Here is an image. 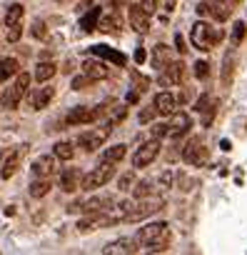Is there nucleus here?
I'll list each match as a JSON object with an SVG mask.
<instances>
[{
  "instance_id": "412c9836",
  "label": "nucleus",
  "mask_w": 247,
  "mask_h": 255,
  "mask_svg": "<svg viewBox=\"0 0 247 255\" xmlns=\"http://www.w3.org/2000/svg\"><path fill=\"white\" fill-rule=\"evenodd\" d=\"M55 73H58V65L50 63V60H43V63L35 65V80H38V83H45V80L55 78Z\"/></svg>"
},
{
  "instance_id": "393cba45",
  "label": "nucleus",
  "mask_w": 247,
  "mask_h": 255,
  "mask_svg": "<svg viewBox=\"0 0 247 255\" xmlns=\"http://www.w3.org/2000/svg\"><path fill=\"white\" fill-rule=\"evenodd\" d=\"M23 15H25V8H23L20 3L8 5V10H5V25H15V23H20Z\"/></svg>"
},
{
  "instance_id": "ddd939ff",
  "label": "nucleus",
  "mask_w": 247,
  "mask_h": 255,
  "mask_svg": "<svg viewBox=\"0 0 247 255\" xmlns=\"http://www.w3.org/2000/svg\"><path fill=\"white\" fill-rule=\"evenodd\" d=\"M80 183H82V175H80L78 168H68V170L60 173V188L65 193H75L80 188Z\"/></svg>"
},
{
  "instance_id": "dca6fc26",
  "label": "nucleus",
  "mask_w": 247,
  "mask_h": 255,
  "mask_svg": "<svg viewBox=\"0 0 247 255\" xmlns=\"http://www.w3.org/2000/svg\"><path fill=\"white\" fill-rule=\"evenodd\" d=\"M210 15L215 18V20H227L230 15H232V0H212L210 3Z\"/></svg>"
},
{
  "instance_id": "58836bf2",
  "label": "nucleus",
  "mask_w": 247,
  "mask_h": 255,
  "mask_svg": "<svg viewBox=\"0 0 247 255\" xmlns=\"http://www.w3.org/2000/svg\"><path fill=\"white\" fill-rule=\"evenodd\" d=\"M155 115H158V108H155V105H153V108H145V110L140 113V123H150Z\"/></svg>"
},
{
  "instance_id": "de8ad7c7",
  "label": "nucleus",
  "mask_w": 247,
  "mask_h": 255,
  "mask_svg": "<svg viewBox=\"0 0 247 255\" xmlns=\"http://www.w3.org/2000/svg\"><path fill=\"white\" fill-rule=\"evenodd\" d=\"M138 100V93H128V103H135Z\"/></svg>"
},
{
  "instance_id": "39448f33",
  "label": "nucleus",
  "mask_w": 247,
  "mask_h": 255,
  "mask_svg": "<svg viewBox=\"0 0 247 255\" xmlns=\"http://www.w3.org/2000/svg\"><path fill=\"white\" fill-rule=\"evenodd\" d=\"M112 133V120L110 123H105L102 128H97V130H85L80 138H78V145L82 148V150H87V153H92V150H97L105 140H107V135Z\"/></svg>"
},
{
  "instance_id": "37998d69",
  "label": "nucleus",
  "mask_w": 247,
  "mask_h": 255,
  "mask_svg": "<svg viewBox=\"0 0 247 255\" xmlns=\"http://www.w3.org/2000/svg\"><path fill=\"white\" fill-rule=\"evenodd\" d=\"M145 58H148V53H145L143 48H138V50H135V63H145Z\"/></svg>"
},
{
  "instance_id": "a211bd4d",
  "label": "nucleus",
  "mask_w": 247,
  "mask_h": 255,
  "mask_svg": "<svg viewBox=\"0 0 247 255\" xmlns=\"http://www.w3.org/2000/svg\"><path fill=\"white\" fill-rule=\"evenodd\" d=\"M33 173H35L38 178L53 175V173H55V158H53V155H40V158L33 163Z\"/></svg>"
},
{
  "instance_id": "f03ea898",
  "label": "nucleus",
  "mask_w": 247,
  "mask_h": 255,
  "mask_svg": "<svg viewBox=\"0 0 247 255\" xmlns=\"http://www.w3.org/2000/svg\"><path fill=\"white\" fill-rule=\"evenodd\" d=\"M190 40L197 50H212L220 40H222V30L220 28H210L205 20H197L192 25V33H190Z\"/></svg>"
},
{
  "instance_id": "f257e3e1",
  "label": "nucleus",
  "mask_w": 247,
  "mask_h": 255,
  "mask_svg": "<svg viewBox=\"0 0 247 255\" xmlns=\"http://www.w3.org/2000/svg\"><path fill=\"white\" fill-rule=\"evenodd\" d=\"M135 240L140 245H145L150 253H163V250H167V243H170V225L163 223V220L160 223H150V225L138 230Z\"/></svg>"
},
{
  "instance_id": "473e14b6",
  "label": "nucleus",
  "mask_w": 247,
  "mask_h": 255,
  "mask_svg": "<svg viewBox=\"0 0 247 255\" xmlns=\"http://www.w3.org/2000/svg\"><path fill=\"white\" fill-rule=\"evenodd\" d=\"M97 28H100V30H105V33H110V30H115V28H117V18H100Z\"/></svg>"
},
{
  "instance_id": "b1692460",
  "label": "nucleus",
  "mask_w": 247,
  "mask_h": 255,
  "mask_svg": "<svg viewBox=\"0 0 247 255\" xmlns=\"http://www.w3.org/2000/svg\"><path fill=\"white\" fill-rule=\"evenodd\" d=\"M18 160H20V150H15V153H10V158L5 160V165H3V170H0V178H3V180H8V178H13V175H15V170H18Z\"/></svg>"
},
{
  "instance_id": "79ce46f5",
  "label": "nucleus",
  "mask_w": 247,
  "mask_h": 255,
  "mask_svg": "<svg viewBox=\"0 0 247 255\" xmlns=\"http://www.w3.org/2000/svg\"><path fill=\"white\" fill-rule=\"evenodd\" d=\"M160 185H163V188H170V185H172V173H170V170H167V173H163Z\"/></svg>"
},
{
  "instance_id": "6e6552de",
  "label": "nucleus",
  "mask_w": 247,
  "mask_h": 255,
  "mask_svg": "<svg viewBox=\"0 0 247 255\" xmlns=\"http://www.w3.org/2000/svg\"><path fill=\"white\" fill-rule=\"evenodd\" d=\"M158 153H160V140L153 138V140L143 143V145L135 150V155H133V165H135V168H145V165H150V163L158 158Z\"/></svg>"
},
{
  "instance_id": "423d86ee",
  "label": "nucleus",
  "mask_w": 247,
  "mask_h": 255,
  "mask_svg": "<svg viewBox=\"0 0 247 255\" xmlns=\"http://www.w3.org/2000/svg\"><path fill=\"white\" fill-rule=\"evenodd\" d=\"M160 208H163V198H150V200H143V203H140V198H138V200H135V205L130 208V213L125 215V220H128V223L143 220V218H148V215L158 213Z\"/></svg>"
},
{
  "instance_id": "4c0bfd02",
  "label": "nucleus",
  "mask_w": 247,
  "mask_h": 255,
  "mask_svg": "<svg viewBox=\"0 0 247 255\" xmlns=\"http://www.w3.org/2000/svg\"><path fill=\"white\" fill-rule=\"evenodd\" d=\"M140 8H143L148 15H153V13L158 10V0H140Z\"/></svg>"
},
{
  "instance_id": "5701e85b",
  "label": "nucleus",
  "mask_w": 247,
  "mask_h": 255,
  "mask_svg": "<svg viewBox=\"0 0 247 255\" xmlns=\"http://www.w3.org/2000/svg\"><path fill=\"white\" fill-rule=\"evenodd\" d=\"M20 73V65L15 58H5V60H0V83H5L8 78L18 75Z\"/></svg>"
},
{
  "instance_id": "a878e982",
  "label": "nucleus",
  "mask_w": 247,
  "mask_h": 255,
  "mask_svg": "<svg viewBox=\"0 0 247 255\" xmlns=\"http://www.w3.org/2000/svg\"><path fill=\"white\" fill-rule=\"evenodd\" d=\"M97 23H100V8H92V10L80 20V28H82L85 33H92V30L97 28Z\"/></svg>"
},
{
  "instance_id": "0eeeda50",
  "label": "nucleus",
  "mask_w": 247,
  "mask_h": 255,
  "mask_svg": "<svg viewBox=\"0 0 247 255\" xmlns=\"http://www.w3.org/2000/svg\"><path fill=\"white\" fill-rule=\"evenodd\" d=\"M100 113H102V110H97V108L78 105V108H73V110L68 113L65 123H68V125H90V123H95V120L100 118Z\"/></svg>"
},
{
  "instance_id": "9d476101",
  "label": "nucleus",
  "mask_w": 247,
  "mask_h": 255,
  "mask_svg": "<svg viewBox=\"0 0 247 255\" xmlns=\"http://www.w3.org/2000/svg\"><path fill=\"white\" fill-rule=\"evenodd\" d=\"M138 240L135 238H120V240H112V243H107L105 248H102V253L105 255H130V253H135L138 250Z\"/></svg>"
},
{
  "instance_id": "c03bdc74",
  "label": "nucleus",
  "mask_w": 247,
  "mask_h": 255,
  "mask_svg": "<svg viewBox=\"0 0 247 255\" xmlns=\"http://www.w3.org/2000/svg\"><path fill=\"white\" fill-rule=\"evenodd\" d=\"M175 45H177V50L180 53H185L187 48H185V40H182V35H175Z\"/></svg>"
},
{
  "instance_id": "ea45409f",
  "label": "nucleus",
  "mask_w": 247,
  "mask_h": 255,
  "mask_svg": "<svg viewBox=\"0 0 247 255\" xmlns=\"http://www.w3.org/2000/svg\"><path fill=\"white\" fill-rule=\"evenodd\" d=\"M33 35H35V38H45V35H48V30H45V23L35 20V23H33Z\"/></svg>"
},
{
  "instance_id": "a19ab883",
  "label": "nucleus",
  "mask_w": 247,
  "mask_h": 255,
  "mask_svg": "<svg viewBox=\"0 0 247 255\" xmlns=\"http://www.w3.org/2000/svg\"><path fill=\"white\" fill-rule=\"evenodd\" d=\"M153 135H155V138H165V135H167V125H165V123L155 125V128H153Z\"/></svg>"
},
{
  "instance_id": "9b49d317",
  "label": "nucleus",
  "mask_w": 247,
  "mask_h": 255,
  "mask_svg": "<svg viewBox=\"0 0 247 255\" xmlns=\"http://www.w3.org/2000/svg\"><path fill=\"white\" fill-rule=\"evenodd\" d=\"M190 125H192L190 115L175 110V113H172V120H170V125H167V135H170V138H180V135H185V133L190 130Z\"/></svg>"
},
{
  "instance_id": "4be33fe9",
  "label": "nucleus",
  "mask_w": 247,
  "mask_h": 255,
  "mask_svg": "<svg viewBox=\"0 0 247 255\" xmlns=\"http://www.w3.org/2000/svg\"><path fill=\"white\" fill-rule=\"evenodd\" d=\"M55 98V88H50V85H45V88H40L38 93H35V98H33V108L35 110H43V108H48V103Z\"/></svg>"
},
{
  "instance_id": "2eb2a0df",
  "label": "nucleus",
  "mask_w": 247,
  "mask_h": 255,
  "mask_svg": "<svg viewBox=\"0 0 247 255\" xmlns=\"http://www.w3.org/2000/svg\"><path fill=\"white\" fill-rule=\"evenodd\" d=\"M90 53L97 55V58H102V60H110V63H115V65H125V63H128L125 55L117 53V50H112V48H107V45H92Z\"/></svg>"
},
{
  "instance_id": "c85d7f7f",
  "label": "nucleus",
  "mask_w": 247,
  "mask_h": 255,
  "mask_svg": "<svg viewBox=\"0 0 247 255\" xmlns=\"http://www.w3.org/2000/svg\"><path fill=\"white\" fill-rule=\"evenodd\" d=\"M50 193V183L48 180H35L33 185H30V195L33 198H45Z\"/></svg>"
},
{
  "instance_id": "7ed1b4c3",
  "label": "nucleus",
  "mask_w": 247,
  "mask_h": 255,
  "mask_svg": "<svg viewBox=\"0 0 247 255\" xmlns=\"http://www.w3.org/2000/svg\"><path fill=\"white\" fill-rule=\"evenodd\" d=\"M112 175H115L112 163H100V165H97V168H92L87 175H82L80 188H82V190H97V188L107 185V183L112 180Z\"/></svg>"
},
{
  "instance_id": "f8f14e48",
  "label": "nucleus",
  "mask_w": 247,
  "mask_h": 255,
  "mask_svg": "<svg viewBox=\"0 0 247 255\" xmlns=\"http://www.w3.org/2000/svg\"><path fill=\"white\" fill-rule=\"evenodd\" d=\"M153 105L158 108V115H172L177 110V98L172 93H158Z\"/></svg>"
},
{
  "instance_id": "a18cd8bd",
  "label": "nucleus",
  "mask_w": 247,
  "mask_h": 255,
  "mask_svg": "<svg viewBox=\"0 0 247 255\" xmlns=\"http://www.w3.org/2000/svg\"><path fill=\"white\" fill-rule=\"evenodd\" d=\"M207 13H210L207 3H200V5H197V15H207Z\"/></svg>"
},
{
  "instance_id": "bb28decb",
  "label": "nucleus",
  "mask_w": 247,
  "mask_h": 255,
  "mask_svg": "<svg viewBox=\"0 0 247 255\" xmlns=\"http://www.w3.org/2000/svg\"><path fill=\"white\" fill-rule=\"evenodd\" d=\"M53 153H55V158H60V160H73V158H75V148H73V143H58Z\"/></svg>"
},
{
  "instance_id": "cd10ccee",
  "label": "nucleus",
  "mask_w": 247,
  "mask_h": 255,
  "mask_svg": "<svg viewBox=\"0 0 247 255\" xmlns=\"http://www.w3.org/2000/svg\"><path fill=\"white\" fill-rule=\"evenodd\" d=\"M153 63H155L158 68H165V65L170 63V53H167V45H158V48H155V53H153Z\"/></svg>"
},
{
  "instance_id": "72a5a7b5",
  "label": "nucleus",
  "mask_w": 247,
  "mask_h": 255,
  "mask_svg": "<svg viewBox=\"0 0 247 255\" xmlns=\"http://www.w3.org/2000/svg\"><path fill=\"white\" fill-rule=\"evenodd\" d=\"M20 35H23V28H20V23H15V25H8V40H10V43H18V40H20Z\"/></svg>"
},
{
  "instance_id": "49530a36",
  "label": "nucleus",
  "mask_w": 247,
  "mask_h": 255,
  "mask_svg": "<svg viewBox=\"0 0 247 255\" xmlns=\"http://www.w3.org/2000/svg\"><path fill=\"white\" fill-rule=\"evenodd\" d=\"M165 10H167V13L175 10V0H165Z\"/></svg>"
},
{
  "instance_id": "4468645a",
  "label": "nucleus",
  "mask_w": 247,
  "mask_h": 255,
  "mask_svg": "<svg viewBox=\"0 0 247 255\" xmlns=\"http://www.w3.org/2000/svg\"><path fill=\"white\" fill-rule=\"evenodd\" d=\"M130 25L138 33H148L150 30V15L140 8V5H130Z\"/></svg>"
},
{
  "instance_id": "7c9ffc66",
  "label": "nucleus",
  "mask_w": 247,
  "mask_h": 255,
  "mask_svg": "<svg viewBox=\"0 0 247 255\" xmlns=\"http://www.w3.org/2000/svg\"><path fill=\"white\" fill-rule=\"evenodd\" d=\"M150 193H153V183H150V180H143V183L135 185V198L143 200V198H148Z\"/></svg>"
},
{
  "instance_id": "2f4dec72",
  "label": "nucleus",
  "mask_w": 247,
  "mask_h": 255,
  "mask_svg": "<svg viewBox=\"0 0 247 255\" xmlns=\"http://www.w3.org/2000/svg\"><path fill=\"white\" fill-rule=\"evenodd\" d=\"M195 75H197L200 80H205V78L210 75V63H205V60H197V63H195Z\"/></svg>"
},
{
  "instance_id": "f3484780",
  "label": "nucleus",
  "mask_w": 247,
  "mask_h": 255,
  "mask_svg": "<svg viewBox=\"0 0 247 255\" xmlns=\"http://www.w3.org/2000/svg\"><path fill=\"white\" fill-rule=\"evenodd\" d=\"M185 75V65L182 63H167L165 65V73H163V83L165 85H177Z\"/></svg>"
},
{
  "instance_id": "20e7f679",
  "label": "nucleus",
  "mask_w": 247,
  "mask_h": 255,
  "mask_svg": "<svg viewBox=\"0 0 247 255\" xmlns=\"http://www.w3.org/2000/svg\"><path fill=\"white\" fill-rule=\"evenodd\" d=\"M28 85H30V75L28 73H18V80L3 93V98H0V103H3V108L5 110H13V108H18V103H20V98L25 95V90H28Z\"/></svg>"
},
{
  "instance_id": "c9c22d12",
  "label": "nucleus",
  "mask_w": 247,
  "mask_h": 255,
  "mask_svg": "<svg viewBox=\"0 0 247 255\" xmlns=\"http://www.w3.org/2000/svg\"><path fill=\"white\" fill-rule=\"evenodd\" d=\"M245 38V23L242 20H237L235 23V28H232V43H240Z\"/></svg>"
},
{
  "instance_id": "6ab92c4d",
  "label": "nucleus",
  "mask_w": 247,
  "mask_h": 255,
  "mask_svg": "<svg viewBox=\"0 0 247 255\" xmlns=\"http://www.w3.org/2000/svg\"><path fill=\"white\" fill-rule=\"evenodd\" d=\"M82 68H85V73H87L92 80H102V78H107V73H110L102 60H85Z\"/></svg>"
},
{
  "instance_id": "aec40b11",
  "label": "nucleus",
  "mask_w": 247,
  "mask_h": 255,
  "mask_svg": "<svg viewBox=\"0 0 247 255\" xmlns=\"http://www.w3.org/2000/svg\"><path fill=\"white\" fill-rule=\"evenodd\" d=\"M125 153H128V148L125 145H112V148H107V150H102V155H100V163H120L122 158H125Z\"/></svg>"
},
{
  "instance_id": "1a4fd4ad",
  "label": "nucleus",
  "mask_w": 247,
  "mask_h": 255,
  "mask_svg": "<svg viewBox=\"0 0 247 255\" xmlns=\"http://www.w3.org/2000/svg\"><path fill=\"white\" fill-rule=\"evenodd\" d=\"M182 158L190 163V165H205L207 163V148L202 145L200 138H190L185 150H182Z\"/></svg>"
},
{
  "instance_id": "c756f323",
  "label": "nucleus",
  "mask_w": 247,
  "mask_h": 255,
  "mask_svg": "<svg viewBox=\"0 0 247 255\" xmlns=\"http://www.w3.org/2000/svg\"><path fill=\"white\" fill-rule=\"evenodd\" d=\"M90 83H95L87 73H82V75H78V78H73V90H85Z\"/></svg>"
},
{
  "instance_id": "e433bc0d",
  "label": "nucleus",
  "mask_w": 247,
  "mask_h": 255,
  "mask_svg": "<svg viewBox=\"0 0 247 255\" xmlns=\"http://www.w3.org/2000/svg\"><path fill=\"white\" fill-rule=\"evenodd\" d=\"M212 103H215V100H212L210 95H202V98L197 100V105H195V110H197V113H205V110H207V108H210Z\"/></svg>"
},
{
  "instance_id": "f704fd0d",
  "label": "nucleus",
  "mask_w": 247,
  "mask_h": 255,
  "mask_svg": "<svg viewBox=\"0 0 247 255\" xmlns=\"http://www.w3.org/2000/svg\"><path fill=\"white\" fill-rule=\"evenodd\" d=\"M133 183H135V175H133V173H125V175L117 180V188H120V190H130Z\"/></svg>"
}]
</instances>
